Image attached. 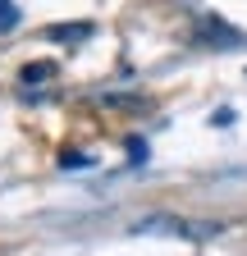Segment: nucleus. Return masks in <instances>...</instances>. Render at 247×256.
Wrapping results in <instances>:
<instances>
[{
    "instance_id": "nucleus-1",
    "label": "nucleus",
    "mask_w": 247,
    "mask_h": 256,
    "mask_svg": "<svg viewBox=\"0 0 247 256\" xmlns=\"http://www.w3.org/2000/svg\"><path fill=\"white\" fill-rule=\"evenodd\" d=\"M50 74H55V64H23L18 82H23V87H32V82H46Z\"/></svg>"
},
{
    "instance_id": "nucleus-5",
    "label": "nucleus",
    "mask_w": 247,
    "mask_h": 256,
    "mask_svg": "<svg viewBox=\"0 0 247 256\" xmlns=\"http://www.w3.org/2000/svg\"><path fill=\"white\" fill-rule=\"evenodd\" d=\"M64 170H87V156H64Z\"/></svg>"
},
{
    "instance_id": "nucleus-4",
    "label": "nucleus",
    "mask_w": 247,
    "mask_h": 256,
    "mask_svg": "<svg viewBox=\"0 0 247 256\" xmlns=\"http://www.w3.org/2000/svg\"><path fill=\"white\" fill-rule=\"evenodd\" d=\"M202 37H210V42H238V32L224 28V23H202Z\"/></svg>"
},
{
    "instance_id": "nucleus-3",
    "label": "nucleus",
    "mask_w": 247,
    "mask_h": 256,
    "mask_svg": "<svg viewBox=\"0 0 247 256\" xmlns=\"http://www.w3.org/2000/svg\"><path fill=\"white\" fill-rule=\"evenodd\" d=\"M46 37L50 42H78V37H87V23H78V28H46Z\"/></svg>"
},
{
    "instance_id": "nucleus-2",
    "label": "nucleus",
    "mask_w": 247,
    "mask_h": 256,
    "mask_svg": "<svg viewBox=\"0 0 247 256\" xmlns=\"http://www.w3.org/2000/svg\"><path fill=\"white\" fill-rule=\"evenodd\" d=\"M18 18H23V14H18L14 0H0V32H14V28H18Z\"/></svg>"
}]
</instances>
